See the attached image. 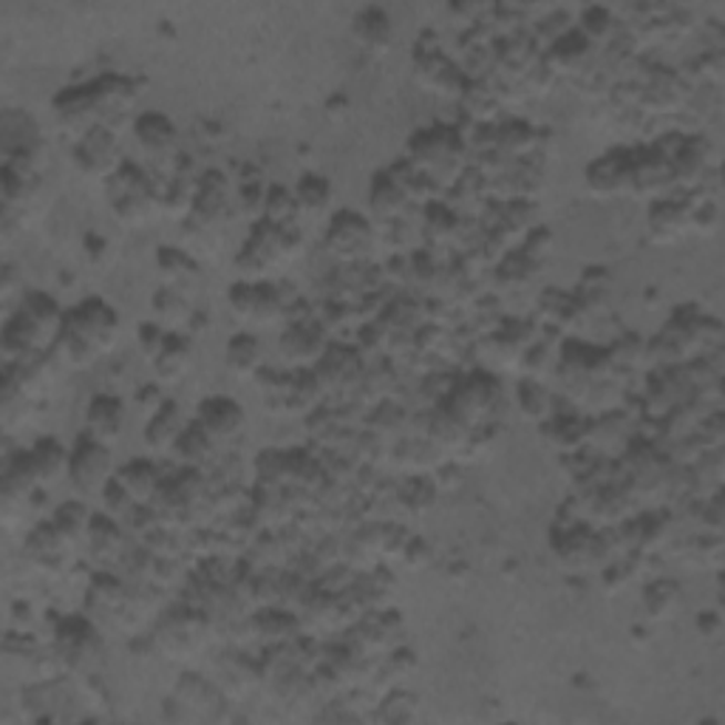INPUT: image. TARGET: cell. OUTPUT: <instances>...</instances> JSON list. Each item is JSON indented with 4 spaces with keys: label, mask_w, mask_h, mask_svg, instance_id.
Returning <instances> with one entry per match:
<instances>
[{
    "label": "cell",
    "mask_w": 725,
    "mask_h": 725,
    "mask_svg": "<svg viewBox=\"0 0 725 725\" xmlns=\"http://www.w3.org/2000/svg\"><path fill=\"white\" fill-rule=\"evenodd\" d=\"M174 454L179 463H185V468L201 470L205 465H210L213 459H216L219 448L213 445V439L207 437L199 425L190 423V425H185V431H182V437H179V443H176Z\"/></svg>",
    "instance_id": "1f68e13d"
},
{
    "label": "cell",
    "mask_w": 725,
    "mask_h": 725,
    "mask_svg": "<svg viewBox=\"0 0 725 725\" xmlns=\"http://www.w3.org/2000/svg\"><path fill=\"white\" fill-rule=\"evenodd\" d=\"M683 595L677 581L672 578H661L655 584H649L646 592H643V610L652 621H666V618L674 615V610L681 607Z\"/></svg>",
    "instance_id": "e575fe53"
},
{
    "label": "cell",
    "mask_w": 725,
    "mask_h": 725,
    "mask_svg": "<svg viewBox=\"0 0 725 725\" xmlns=\"http://www.w3.org/2000/svg\"><path fill=\"white\" fill-rule=\"evenodd\" d=\"M100 499H103V514L111 516V519H116V521L128 519L131 510L136 507V501L131 499L128 490H125L116 479H111L108 485H105L103 494H100Z\"/></svg>",
    "instance_id": "b9f144b4"
},
{
    "label": "cell",
    "mask_w": 725,
    "mask_h": 725,
    "mask_svg": "<svg viewBox=\"0 0 725 725\" xmlns=\"http://www.w3.org/2000/svg\"><path fill=\"white\" fill-rule=\"evenodd\" d=\"M230 309L241 321L267 323L278 321L283 315V301L278 287L267 281H241L230 289Z\"/></svg>",
    "instance_id": "8fae6325"
},
{
    "label": "cell",
    "mask_w": 725,
    "mask_h": 725,
    "mask_svg": "<svg viewBox=\"0 0 725 725\" xmlns=\"http://www.w3.org/2000/svg\"><path fill=\"white\" fill-rule=\"evenodd\" d=\"M626 154H610L592 162L587 167V187L595 196H618L630 190L632 159H623Z\"/></svg>",
    "instance_id": "7402d4cb"
},
{
    "label": "cell",
    "mask_w": 725,
    "mask_h": 725,
    "mask_svg": "<svg viewBox=\"0 0 725 725\" xmlns=\"http://www.w3.org/2000/svg\"><path fill=\"white\" fill-rule=\"evenodd\" d=\"M296 210H298L296 193H289L287 187H270L267 196H263V216H267L270 225L287 227Z\"/></svg>",
    "instance_id": "ab89813d"
},
{
    "label": "cell",
    "mask_w": 725,
    "mask_h": 725,
    "mask_svg": "<svg viewBox=\"0 0 725 725\" xmlns=\"http://www.w3.org/2000/svg\"><path fill=\"white\" fill-rule=\"evenodd\" d=\"M63 315V309L45 292H27L14 318H9L3 327V360L14 363L27 354L49 352L58 341Z\"/></svg>",
    "instance_id": "6da1fadb"
},
{
    "label": "cell",
    "mask_w": 725,
    "mask_h": 725,
    "mask_svg": "<svg viewBox=\"0 0 725 725\" xmlns=\"http://www.w3.org/2000/svg\"><path fill=\"white\" fill-rule=\"evenodd\" d=\"M174 703L207 719H221V712L227 706V694H221L213 683L201 681L199 674H182L174 686Z\"/></svg>",
    "instance_id": "ffe728a7"
},
{
    "label": "cell",
    "mask_w": 725,
    "mask_h": 725,
    "mask_svg": "<svg viewBox=\"0 0 725 725\" xmlns=\"http://www.w3.org/2000/svg\"><path fill=\"white\" fill-rule=\"evenodd\" d=\"M697 623H700V630L706 632V638L719 635V618L717 615H703Z\"/></svg>",
    "instance_id": "681fc988"
},
{
    "label": "cell",
    "mask_w": 725,
    "mask_h": 725,
    "mask_svg": "<svg viewBox=\"0 0 725 725\" xmlns=\"http://www.w3.org/2000/svg\"><path fill=\"white\" fill-rule=\"evenodd\" d=\"M83 547L89 550V559H94L100 567L120 565L125 552H128V547H125L123 521L111 519V516H105L103 510L94 514Z\"/></svg>",
    "instance_id": "e0dca14e"
},
{
    "label": "cell",
    "mask_w": 725,
    "mask_h": 725,
    "mask_svg": "<svg viewBox=\"0 0 725 725\" xmlns=\"http://www.w3.org/2000/svg\"><path fill=\"white\" fill-rule=\"evenodd\" d=\"M434 496H437V485H431V479H423V476H414V479L400 490L397 499L411 516H420L434 505Z\"/></svg>",
    "instance_id": "f35d334b"
},
{
    "label": "cell",
    "mask_w": 725,
    "mask_h": 725,
    "mask_svg": "<svg viewBox=\"0 0 725 725\" xmlns=\"http://www.w3.org/2000/svg\"><path fill=\"white\" fill-rule=\"evenodd\" d=\"M114 479L128 490V496L136 505H151L165 476H162L159 465L151 463V459H131L123 468L114 470Z\"/></svg>",
    "instance_id": "d4e9b609"
},
{
    "label": "cell",
    "mask_w": 725,
    "mask_h": 725,
    "mask_svg": "<svg viewBox=\"0 0 725 725\" xmlns=\"http://www.w3.org/2000/svg\"><path fill=\"white\" fill-rule=\"evenodd\" d=\"M54 120H58L60 128L69 136H74V142L83 139L89 131H94L100 123V111H96L94 94H91V85H74V89H65L54 96Z\"/></svg>",
    "instance_id": "7c38bea8"
},
{
    "label": "cell",
    "mask_w": 725,
    "mask_h": 725,
    "mask_svg": "<svg viewBox=\"0 0 725 725\" xmlns=\"http://www.w3.org/2000/svg\"><path fill=\"white\" fill-rule=\"evenodd\" d=\"M71 550L74 547L58 534V527L52 521H43V525L34 527L32 534L27 536V545H23V556H27L29 565L43 572H52V576H58V572L69 567Z\"/></svg>",
    "instance_id": "9a60e30c"
},
{
    "label": "cell",
    "mask_w": 725,
    "mask_h": 725,
    "mask_svg": "<svg viewBox=\"0 0 725 725\" xmlns=\"http://www.w3.org/2000/svg\"><path fill=\"white\" fill-rule=\"evenodd\" d=\"M400 559H403L405 567H411V570H423V567L431 561V550L423 539H414V536H411Z\"/></svg>",
    "instance_id": "bcb514c9"
},
{
    "label": "cell",
    "mask_w": 725,
    "mask_h": 725,
    "mask_svg": "<svg viewBox=\"0 0 725 725\" xmlns=\"http://www.w3.org/2000/svg\"><path fill=\"white\" fill-rule=\"evenodd\" d=\"M632 578H635V570L623 565V561H610V565L603 567V587H607V592H623L632 584Z\"/></svg>",
    "instance_id": "f6af8a7d"
},
{
    "label": "cell",
    "mask_w": 725,
    "mask_h": 725,
    "mask_svg": "<svg viewBox=\"0 0 725 725\" xmlns=\"http://www.w3.org/2000/svg\"><path fill=\"white\" fill-rule=\"evenodd\" d=\"M352 34L360 49L369 54H385L392 49L394 40L392 20H389V14H385L383 9H366V12H360L358 18H354Z\"/></svg>",
    "instance_id": "4316f807"
},
{
    "label": "cell",
    "mask_w": 725,
    "mask_h": 725,
    "mask_svg": "<svg viewBox=\"0 0 725 725\" xmlns=\"http://www.w3.org/2000/svg\"><path fill=\"white\" fill-rule=\"evenodd\" d=\"M414 666H417V661H414L411 652H394L392 661H389V672L397 674V677L405 672H414Z\"/></svg>",
    "instance_id": "c3c4849f"
},
{
    "label": "cell",
    "mask_w": 725,
    "mask_h": 725,
    "mask_svg": "<svg viewBox=\"0 0 725 725\" xmlns=\"http://www.w3.org/2000/svg\"><path fill=\"white\" fill-rule=\"evenodd\" d=\"M193 366V343L190 338L179 332H167V341L162 352L151 360V369L159 377V383H179Z\"/></svg>",
    "instance_id": "cb8c5ba5"
},
{
    "label": "cell",
    "mask_w": 725,
    "mask_h": 725,
    "mask_svg": "<svg viewBox=\"0 0 725 725\" xmlns=\"http://www.w3.org/2000/svg\"><path fill=\"white\" fill-rule=\"evenodd\" d=\"M219 672H221V681H225V694L230 692V697H241V694L261 686L258 663H250L241 655H225V661L219 663Z\"/></svg>",
    "instance_id": "836d02e7"
},
{
    "label": "cell",
    "mask_w": 725,
    "mask_h": 725,
    "mask_svg": "<svg viewBox=\"0 0 725 725\" xmlns=\"http://www.w3.org/2000/svg\"><path fill=\"white\" fill-rule=\"evenodd\" d=\"M281 354L296 369H312L327 354V332L315 323H296L283 332Z\"/></svg>",
    "instance_id": "d6986e66"
},
{
    "label": "cell",
    "mask_w": 725,
    "mask_h": 725,
    "mask_svg": "<svg viewBox=\"0 0 725 725\" xmlns=\"http://www.w3.org/2000/svg\"><path fill=\"white\" fill-rule=\"evenodd\" d=\"M134 136L139 142L142 156L148 159V165L159 167V174H167L179 167L182 151H179V131L159 111H145L134 120Z\"/></svg>",
    "instance_id": "52a82bcc"
},
{
    "label": "cell",
    "mask_w": 725,
    "mask_h": 725,
    "mask_svg": "<svg viewBox=\"0 0 725 725\" xmlns=\"http://www.w3.org/2000/svg\"><path fill=\"white\" fill-rule=\"evenodd\" d=\"M131 595L134 590L128 587V581L114 572H94V578L89 581V592H85V612L89 618H94L96 623L108 618L114 623H123L125 618L131 615Z\"/></svg>",
    "instance_id": "9c48e42d"
},
{
    "label": "cell",
    "mask_w": 725,
    "mask_h": 725,
    "mask_svg": "<svg viewBox=\"0 0 725 725\" xmlns=\"http://www.w3.org/2000/svg\"><path fill=\"white\" fill-rule=\"evenodd\" d=\"M74 165H77V170L85 179L103 182L105 185V182L125 165L116 131L105 128V125H96L83 139L74 142Z\"/></svg>",
    "instance_id": "ba28073f"
},
{
    "label": "cell",
    "mask_w": 725,
    "mask_h": 725,
    "mask_svg": "<svg viewBox=\"0 0 725 725\" xmlns=\"http://www.w3.org/2000/svg\"><path fill=\"white\" fill-rule=\"evenodd\" d=\"M167 332H170V329H165L156 321L142 323L139 327V346H142V354L148 358V363L162 352V346H165L167 341Z\"/></svg>",
    "instance_id": "ee69618b"
},
{
    "label": "cell",
    "mask_w": 725,
    "mask_h": 725,
    "mask_svg": "<svg viewBox=\"0 0 725 725\" xmlns=\"http://www.w3.org/2000/svg\"><path fill=\"white\" fill-rule=\"evenodd\" d=\"M151 307H154L156 323H162V327L170 329V332H176V327H185V323H190L193 318H196L193 315L190 303H187V296L167 287L156 289L154 298H151Z\"/></svg>",
    "instance_id": "d6a6232c"
},
{
    "label": "cell",
    "mask_w": 725,
    "mask_h": 725,
    "mask_svg": "<svg viewBox=\"0 0 725 725\" xmlns=\"http://www.w3.org/2000/svg\"><path fill=\"white\" fill-rule=\"evenodd\" d=\"M156 270H159L162 283L167 289H176L182 296H187L196 283H199V267L187 252L176 250V247H159L156 252Z\"/></svg>",
    "instance_id": "484cf974"
},
{
    "label": "cell",
    "mask_w": 725,
    "mask_h": 725,
    "mask_svg": "<svg viewBox=\"0 0 725 725\" xmlns=\"http://www.w3.org/2000/svg\"><path fill=\"white\" fill-rule=\"evenodd\" d=\"M193 423L205 431L219 450L230 448L245 431V408L230 397H207L196 408Z\"/></svg>",
    "instance_id": "30bf717a"
},
{
    "label": "cell",
    "mask_w": 725,
    "mask_h": 725,
    "mask_svg": "<svg viewBox=\"0 0 725 725\" xmlns=\"http://www.w3.org/2000/svg\"><path fill=\"white\" fill-rule=\"evenodd\" d=\"M165 394H162V389L156 383H151V385H145V389H142L139 394H136V405H139L142 411H145V414H148V420L154 417L156 411L162 408V405H165Z\"/></svg>",
    "instance_id": "7dc6e473"
},
{
    "label": "cell",
    "mask_w": 725,
    "mask_h": 725,
    "mask_svg": "<svg viewBox=\"0 0 725 725\" xmlns=\"http://www.w3.org/2000/svg\"><path fill=\"white\" fill-rule=\"evenodd\" d=\"M256 476L258 485H267V488H281L289 481V450L267 448L258 454L256 459Z\"/></svg>",
    "instance_id": "8d00e7d4"
},
{
    "label": "cell",
    "mask_w": 725,
    "mask_h": 725,
    "mask_svg": "<svg viewBox=\"0 0 725 725\" xmlns=\"http://www.w3.org/2000/svg\"><path fill=\"white\" fill-rule=\"evenodd\" d=\"M91 519H94V510H91L85 501L74 499V501H65V505H60L49 521L58 527V534L63 536L71 547H83L85 536H89Z\"/></svg>",
    "instance_id": "f546056e"
},
{
    "label": "cell",
    "mask_w": 725,
    "mask_h": 725,
    "mask_svg": "<svg viewBox=\"0 0 725 725\" xmlns=\"http://www.w3.org/2000/svg\"><path fill=\"white\" fill-rule=\"evenodd\" d=\"M692 213L677 201H655V207L649 210V230H652L655 241L669 245L674 238H681L686 227H692Z\"/></svg>",
    "instance_id": "f1b7e54d"
},
{
    "label": "cell",
    "mask_w": 725,
    "mask_h": 725,
    "mask_svg": "<svg viewBox=\"0 0 725 725\" xmlns=\"http://www.w3.org/2000/svg\"><path fill=\"white\" fill-rule=\"evenodd\" d=\"M225 360H227V366H230V372L236 374V377L256 380V374L263 369L261 366L263 349H261V343H258L256 334L238 332V334H232L230 341H227Z\"/></svg>",
    "instance_id": "83f0119b"
},
{
    "label": "cell",
    "mask_w": 725,
    "mask_h": 725,
    "mask_svg": "<svg viewBox=\"0 0 725 725\" xmlns=\"http://www.w3.org/2000/svg\"><path fill=\"white\" fill-rule=\"evenodd\" d=\"M541 431H547L550 445L567 450V454H576V450L590 439V423H584V420L578 417H556Z\"/></svg>",
    "instance_id": "d590c367"
},
{
    "label": "cell",
    "mask_w": 725,
    "mask_h": 725,
    "mask_svg": "<svg viewBox=\"0 0 725 725\" xmlns=\"http://www.w3.org/2000/svg\"><path fill=\"white\" fill-rule=\"evenodd\" d=\"M60 332L89 346L91 352L105 354L108 349H114L116 334H120V315L103 298H89L65 312Z\"/></svg>",
    "instance_id": "5b68a950"
},
{
    "label": "cell",
    "mask_w": 725,
    "mask_h": 725,
    "mask_svg": "<svg viewBox=\"0 0 725 725\" xmlns=\"http://www.w3.org/2000/svg\"><path fill=\"white\" fill-rule=\"evenodd\" d=\"M89 85H91V94H94L96 111H100V123L111 131H114L116 125H120V120L134 108L136 96H139L134 80L123 77V74H105V77L94 80V83Z\"/></svg>",
    "instance_id": "4fadbf2b"
},
{
    "label": "cell",
    "mask_w": 725,
    "mask_h": 725,
    "mask_svg": "<svg viewBox=\"0 0 725 725\" xmlns=\"http://www.w3.org/2000/svg\"><path fill=\"white\" fill-rule=\"evenodd\" d=\"M111 210L123 225L139 227L151 219V213L162 207L165 187L159 190L154 176H148L145 167H136L125 162L108 182H105Z\"/></svg>",
    "instance_id": "3957f363"
},
{
    "label": "cell",
    "mask_w": 725,
    "mask_h": 725,
    "mask_svg": "<svg viewBox=\"0 0 725 725\" xmlns=\"http://www.w3.org/2000/svg\"><path fill=\"white\" fill-rule=\"evenodd\" d=\"M29 463H32L34 476H38L40 488H54L69 476L71 450L58 439L45 437L29 448Z\"/></svg>",
    "instance_id": "44dd1931"
},
{
    "label": "cell",
    "mask_w": 725,
    "mask_h": 725,
    "mask_svg": "<svg viewBox=\"0 0 725 725\" xmlns=\"http://www.w3.org/2000/svg\"><path fill=\"white\" fill-rule=\"evenodd\" d=\"M114 479V465H111V448L94 439L91 434H80L77 443L71 445L69 481L80 496L103 494V488Z\"/></svg>",
    "instance_id": "8992f818"
},
{
    "label": "cell",
    "mask_w": 725,
    "mask_h": 725,
    "mask_svg": "<svg viewBox=\"0 0 725 725\" xmlns=\"http://www.w3.org/2000/svg\"><path fill=\"white\" fill-rule=\"evenodd\" d=\"M54 652H58L63 672L77 674L83 681L100 672L105 657L103 638H100L96 626L91 623V618L80 615L65 618L60 623L58 632H54Z\"/></svg>",
    "instance_id": "277c9868"
},
{
    "label": "cell",
    "mask_w": 725,
    "mask_h": 725,
    "mask_svg": "<svg viewBox=\"0 0 725 725\" xmlns=\"http://www.w3.org/2000/svg\"><path fill=\"white\" fill-rule=\"evenodd\" d=\"M584 29H587V43H607L612 38V29H615V20L610 18V12L603 9H592V12L584 14Z\"/></svg>",
    "instance_id": "7bdbcfd3"
},
{
    "label": "cell",
    "mask_w": 725,
    "mask_h": 725,
    "mask_svg": "<svg viewBox=\"0 0 725 725\" xmlns=\"http://www.w3.org/2000/svg\"><path fill=\"white\" fill-rule=\"evenodd\" d=\"M408 201H411L408 190H405L400 182H394L389 174H380L377 179H374L372 210L377 219L383 221L400 219V216L405 213V207H408Z\"/></svg>",
    "instance_id": "4dcf8cb0"
},
{
    "label": "cell",
    "mask_w": 725,
    "mask_h": 725,
    "mask_svg": "<svg viewBox=\"0 0 725 725\" xmlns=\"http://www.w3.org/2000/svg\"><path fill=\"white\" fill-rule=\"evenodd\" d=\"M230 219V205H227V179L219 170L201 176L199 193L193 199L190 221H196L199 230H213V227L225 225Z\"/></svg>",
    "instance_id": "2e32d148"
},
{
    "label": "cell",
    "mask_w": 725,
    "mask_h": 725,
    "mask_svg": "<svg viewBox=\"0 0 725 725\" xmlns=\"http://www.w3.org/2000/svg\"><path fill=\"white\" fill-rule=\"evenodd\" d=\"M213 635V621L205 610L182 603L174 610H165L154 626V649L167 661H187L207 646Z\"/></svg>",
    "instance_id": "7a4b0ae2"
},
{
    "label": "cell",
    "mask_w": 725,
    "mask_h": 725,
    "mask_svg": "<svg viewBox=\"0 0 725 725\" xmlns=\"http://www.w3.org/2000/svg\"><path fill=\"white\" fill-rule=\"evenodd\" d=\"M374 241V230L363 216L352 210L338 213L329 225L327 232V250L332 256L343 258V261H358L363 252L372 247Z\"/></svg>",
    "instance_id": "5bb4252c"
},
{
    "label": "cell",
    "mask_w": 725,
    "mask_h": 725,
    "mask_svg": "<svg viewBox=\"0 0 725 725\" xmlns=\"http://www.w3.org/2000/svg\"><path fill=\"white\" fill-rule=\"evenodd\" d=\"M292 193H296L298 210L318 213L329 205V199H332V185H329L323 176L307 174V176H301V182H298L296 190Z\"/></svg>",
    "instance_id": "74e56055"
},
{
    "label": "cell",
    "mask_w": 725,
    "mask_h": 725,
    "mask_svg": "<svg viewBox=\"0 0 725 725\" xmlns=\"http://www.w3.org/2000/svg\"><path fill=\"white\" fill-rule=\"evenodd\" d=\"M125 403L116 394H96L85 405V434L100 439L103 445H114L123 437Z\"/></svg>",
    "instance_id": "ac0fdd59"
},
{
    "label": "cell",
    "mask_w": 725,
    "mask_h": 725,
    "mask_svg": "<svg viewBox=\"0 0 725 725\" xmlns=\"http://www.w3.org/2000/svg\"><path fill=\"white\" fill-rule=\"evenodd\" d=\"M182 431H185V420H182L179 403L176 400H165V405L145 425V445L154 454H174Z\"/></svg>",
    "instance_id": "603a6c76"
},
{
    "label": "cell",
    "mask_w": 725,
    "mask_h": 725,
    "mask_svg": "<svg viewBox=\"0 0 725 725\" xmlns=\"http://www.w3.org/2000/svg\"><path fill=\"white\" fill-rule=\"evenodd\" d=\"M519 405L525 411L527 420H545L550 414V394L545 392V385L534 383V380H525L519 383Z\"/></svg>",
    "instance_id": "60d3db41"
}]
</instances>
